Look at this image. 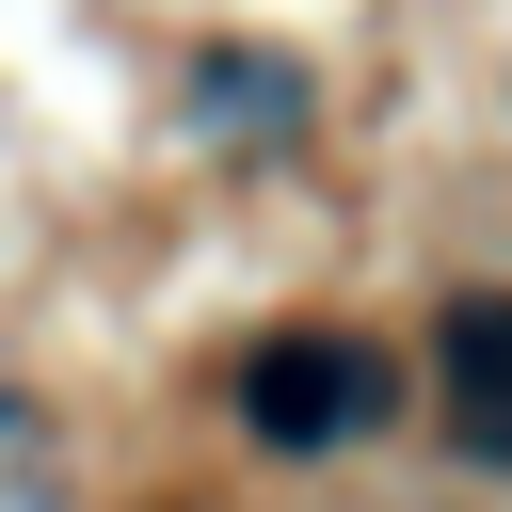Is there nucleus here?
<instances>
[{
  "label": "nucleus",
  "instance_id": "2",
  "mask_svg": "<svg viewBox=\"0 0 512 512\" xmlns=\"http://www.w3.org/2000/svg\"><path fill=\"white\" fill-rule=\"evenodd\" d=\"M432 352H448V448L480 480H512V288H464Z\"/></svg>",
  "mask_w": 512,
  "mask_h": 512
},
{
  "label": "nucleus",
  "instance_id": "1",
  "mask_svg": "<svg viewBox=\"0 0 512 512\" xmlns=\"http://www.w3.org/2000/svg\"><path fill=\"white\" fill-rule=\"evenodd\" d=\"M224 416H240L272 464H336V448H368V432L400 416V368H384L352 320H272V336L224 368Z\"/></svg>",
  "mask_w": 512,
  "mask_h": 512
}]
</instances>
